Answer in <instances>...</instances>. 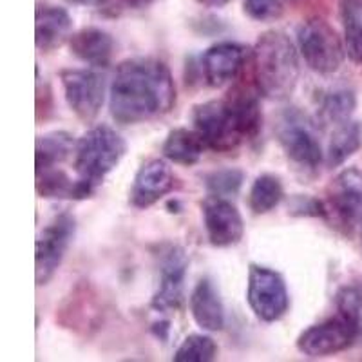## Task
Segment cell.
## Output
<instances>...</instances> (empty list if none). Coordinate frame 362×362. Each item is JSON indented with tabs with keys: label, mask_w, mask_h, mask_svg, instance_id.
<instances>
[{
	"label": "cell",
	"mask_w": 362,
	"mask_h": 362,
	"mask_svg": "<svg viewBox=\"0 0 362 362\" xmlns=\"http://www.w3.org/2000/svg\"><path fill=\"white\" fill-rule=\"evenodd\" d=\"M176 103V83L169 66L154 57L119 62L109 86V111L119 125H136L169 115Z\"/></svg>",
	"instance_id": "6da1fadb"
},
{
	"label": "cell",
	"mask_w": 362,
	"mask_h": 362,
	"mask_svg": "<svg viewBox=\"0 0 362 362\" xmlns=\"http://www.w3.org/2000/svg\"><path fill=\"white\" fill-rule=\"evenodd\" d=\"M190 122L206 148L232 153L245 141L257 140L263 129V112L257 96L250 90L234 89L226 98L194 105Z\"/></svg>",
	"instance_id": "7a4b0ae2"
},
{
	"label": "cell",
	"mask_w": 362,
	"mask_h": 362,
	"mask_svg": "<svg viewBox=\"0 0 362 362\" xmlns=\"http://www.w3.org/2000/svg\"><path fill=\"white\" fill-rule=\"evenodd\" d=\"M255 89L263 98L281 102L293 95L299 82V51L283 31L259 35L252 49Z\"/></svg>",
	"instance_id": "3957f363"
},
{
	"label": "cell",
	"mask_w": 362,
	"mask_h": 362,
	"mask_svg": "<svg viewBox=\"0 0 362 362\" xmlns=\"http://www.w3.org/2000/svg\"><path fill=\"white\" fill-rule=\"evenodd\" d=\"M127 154V141L105 124L90 127L76 140L73 167L76 177L98 189Z\"/></svg>",
	"instance_id": "277c9868"
},
{
	"label": "cell",
	"mask_w": 362,
	"mask_h": 362,
	"mask_svg": "<svg viewBox=\"0 0 362 362\" xmlns=\"http://www.w3.org/2000/svg\"><path fill=\"white\" fill-rule=\"evenodd\" d=\"M276 138L284 156L297 169L315 173L325 160L322 145L317 136V127L306 112L297 107L284 109L277 118Z\"/></svg>",
	"instance_id": "5b68a950"
},
{
	"label": "cell",
	"mask_w": 362,
	"mask_h": 362,
	"mask_svg": "<svg viewBox=\"0 0 362 362\" xmlns=\"http://www.w3.org/2000/svg\"><path fill=\"white\" fill-rule=\"evenodd\" d=\"M297 49L306 66L319 74L337 73L346 57L341 37L321 17L308 18L297 28Z\"/></svg>",
	"instance_id": "8992f818"
},
{
	"label": "cell",
	"mask_w": 362,
	"mask_h": 362,
	"mask_svg": "<svg viewBox=\"0 0 362 362\" xmlns=\"http://www.w3.org/2000/svg\"><path fill=\"white\" fill-rule=\"evenodd\" d=\"M361 334V317L335 312L326 321L312 325L297 337V350L310 358L329 357L348 350Z\"/></svg>",
	"instance_id": "52a82bcc"
},
{
	"label": "cell",
	"mask_w": 362,
	"mask_h": 362,
	"mask_svg": "<svg viewBox=\"0 0 362 362\" xmlns=\"http://www.w3.org/2000/svg\"><path fill=\"white\" fill-rule=\"evenodd\" d=\"M158 259V288L151 299L153 310L160 313L180 312L185 303V281L189 272V255L176 243L160 245Z\"/></svg>",
	"instance_id": "ba28073f"
},
{
	"label": "cell",
	"mask_w": 362,
	"mask_h": 362,
	"mask_svg": "<svg viewBox=\"0 0 362 362\" xmlns=\"http://www.w3.org/2000/svg\"><path fill=\"white\" fill-rule=\"evenodd\" d=\"M247 300L254 315L263 322L281 321L290 310L286 281L279 272L252 263L248 268Z\"/></svg>",
	"instance_id": "9c48e42d"
},
{
	"label": "cell",
	"mask_w": 362,
	"mask_h": 362,
	"mask_svg": "<svg viewBox=\"0 0 362 362\" xmlns=\"http://www.w3.org/2000/svg\"><path fill=\"white\" fill-rule=\"evenodd\" d=\"M76 235V219L71 212H58L40 230L35 243V279L37 286L49 283L62 264Z\"/></svg>",
	"instance_id": "30bf717a"
},
{
	"label": "cell",
	"mask_w": 362,
	"mask_h": 362,
	"mask_svg": "<svg viewBox=\"0 0 362 362\" xmlns=\"http://www.w3.org/2000/svg\"><path fill=\"white\" fill-rule=\"evenodd\" d=\"M58 78L71 111L82 122L90 124L105 102V76L95 69H62Z\"/></svg>",
	"instance_id": "8fae6325"
},
{
	"label": "cell",
	"mask_w": 362,
	"mask_h": 362,
	"mask_svg": "<svg viewBox=\"0 0 362 362\" xmlns=\"http://www.w3.org/2000/svg\"><path fill=\"white\" fill-rule=\"evenodd\" d=\"M326 209L328 218L354 232L362 226V170L348 167L332 180L326 189Z\"/></svg>",
	"instance_id": "7c38bea8"
},
{
	"label": "cell",
	"mask_w": 362,
	"mask_h": 362,
	"mask_svg": "<svg viewBox=\"0 0 362 362\" xmlns=\"http://www.w3.org/2000/svg\"><path fill=\"white\" fill-rule=\"evenodd\" d=\"M203 225L210 245L216 248H228L238 245L245 235V221L238 206L228 198L210 196L205 198Z\"/></svg>",
	"instance_id": "4fadbf2b"
},
{
	"label": "cell",
	"mask_w": 362,
	"mask_h": 362,
	"mask_svg": "<svg viewBox=\"0 0 362 362\" xmlns=\"http://www.w3.org/2000/svg\"><path fill=\"white\" fill-rule=\"evenodd\" d=\"M248 58V47L239 42L223 40L202 54V74L210 87H223L238 78Z\"/></svg>",
	"instance_id": "5bb4252c"
},
{
	"label": "cell",
	"mask_w": 362,
	"mask_h": 362,
	"mask_svg": "<svg viewBox=\"0 0 362 362\" xmlns=\"http://www.w3.org/2000/svg\"><path fill=\"white\" fill-rule=\"evenodd\" d=\"M174 189V174L169 163L165 160H148L141 165L134 180H132L131 190H129V203L134 209L145 210L148 206L156 205L167 194Z\"/></svg>",
	"instance_id": "9a60e30c"
},
{
	"label": "cell",
	"mask_w": 362,
	"mask_h": 362,
	"mask_svg": "<svg viewBox=\"0 0 362 362\" xmlns=\"http://www.w3.org/2000/svg\"><path fill=\"white\" fill-rule=\"evenodd\" d=\"M73 18L66 8L54 4H38L35 11V44L42 53H51L69 42Z\"/></svg>",
	"instance_id": "2e32d148"
},
{
	"label": "cell",
	"mask_w": 362,
	"mask_h": 362,
	"mask_svg": "<svg viewBox=\"0 0 362 362\" xmlns=\"http://www.w3.org/2000/svg\"><path fill=\"white\" fill-rule=\"evenodd\" d=\"M189 310L194 322L205 332H221L225 328V305L210 277H203L194 286L189 297Z\"/></svg>",
	"instance_id": "e0dca14e"
},
{
	"label": "cell",
	"mask_w": 362,
	"mask_h": 362,
	"mask_svg": "<svg viewBox=\"0 0 362 362\" xmlns=\"http://www.w3.org/2000/svg\"><path fill=\"white\" fill-rule=\"evenodd\" d=\"M69 49L87 66L107 67L115 53V38L100 28H83L71 35Z\"/></svg>",
	"instance_id": "ac0fdd59"
},
{
	"label": "cell",
	"mask_w": 362,
	"mask_h": 362,
	"mask_svg": "<svg viewBox=\"0 0 362 362\" xmlns=\"http://www.w3.org/2000/svg\"><path fill=\"white\" fill-rule=\"evenodd\" d=\"M205 151L206 145L202 136L194 129L187 127L173 129L161 145V154L165 160L183 167H192L198 163Z\"/></svg>",
	"instance_id": "d6986e66"
},
{
	"label": "cell",
	"mask_w": 362,
	"mask_h": 362,
	"mask_svg": "<svg viewBox=\"0 0 362 362\" xmlns=\"http://www.w3.org/2000/svg\"><path fill=\"white\" fill-rule=\"evenodd\" d=\"M76 140L67 131H51L38 136L35 144V173L40 174L58 167L74 153Z\"/></svg>",
	"instance_id": "ffe728a7"
},
{
	"label": "cell",
	"mask_w": 362,
	"mask_h": 362,
	"mask_svg": "<svg viewBox=\"0 0 362 362\" xmlns=\"http://www.w3.org/2000/svg\"><path fill=\"white\" fill-rule=\"evenodd\" d=\"M362 147V122L348 119L344 124L335 125V131L329 138L326 151V163L335 169L350 160Z\"/></svg>",
	"instance_id": "44dd1931"
},
{
	"label": "cell",
	"mask_w": 362,
	"mask_h": 362,
	"mask_svg": "<svg viewBox=\"0 0 362 362\" xmlns=\"http://www.w3.org/2000/svg\"><path fill=\"white\" fill-rule=\"evenodd\" d=\"M284 198V187L279 176L270 173L259 174L248 192V206L255 216H263L276 209Z\"/></svg>",
	"instance_id": "7402d4cb"
},
{
	"label": "cell",
	"mask_w": 362,
	"mask_h": 362,
	"mask_svg": "<svg viewBox=\"0 0 362 362\" xmlns=\"http://www.w3.org/2000/svg\"><path fill=\"white\" fill-rule=\"evenodd\" d=\"M355 107H357V96L351 89H334L321 96L319 102V119L325 125H339L351 119Z\"/></svg>",
	"instance_id": "603a6c76"
},
{
	"label": "cell",
	"mask_w": 362,
	"mask_h": 362,
	"mask_svg": "<svg viewBox=\"0 0 362 362\" xmlns=\"http://www.w3.org/2000/svg\"><path fill=\"white\" fill-rule=\"evenodd\" d=\"M341 18L344 28L346 54L351 62L362 66V2L344 0L341 4Z\"/></svg>",
	"instance_id": "cb8c5ba5"
},
{
	"label": "cell",
	"mask_w": 362,
	"mask_h": 362,
	"mask_svg": "<svg viewBox=\"0 0 362 362\" xmlns=\"http://www.w3.org/2000/svg\"><path fill=\"white\" fill-rule=\"evenodd\" d=\"M37 194L44 199H74L76 180H71L64 170L49 169L37 174Z\"/></svg>",
	"instance_id": "d4e9b609"
},
{
	"label": "cell",
	"mask_w": 362,
	"mask_h": 362,
	"mask_svg": "<svg viewBox=\"0 0 362 362\" xmlns=\"http://www.w3.org/2000/svg\"><path fill=\"white\" fill-rule=\"evenodd\" d=\"M245 183V173L235 167H226V169L212 170V173L203 176V185L210 196H221V198H230L238 196L241 187Z\"/></svg>",
	"instance_id": "484cf974"
},
{
	"label": "cell",
	"mask_w": 362,
	"mask_h": 362,
	"mask_svg": "<svg viewBox=\"0 0 362 362\" xmlns=\"http://www.w3.org/2000/svg\"><path fill=\"white\" fill-rule=\"evenodd\" d=\"M218 357V346L214 339L205 334H192L177 346L174 361L176 362H210Z\"/></svg>",
	"instance_id": "4316f807"
},
{
	"label": "cell",
	"mask_w": 362,
	"mask_h": 362,
	"mask_svg": "<svg viewBox=\"0 0 362 362\" xmlns=\"http://www.w3.org/2000/svg\"><path fill=\"white\" fill-rule=\"evenodd\" d=\"M288 0H245V13L252 21H277L286 9Z\"/></svg>",
	"instance_id": "83f0119b"
},
{
	"label": "cell",
	"mask_w": 362,
	"mask_h": 362,
	"mask_svg": "<svg viewBox=\"0 0 362 362\" xmlns=\"http://www.w3.org/2000/svg\"><path fill=\"white\" fill-rule=\"evenodd\" d=\"M288 212L292 216H299V218L328 219L326 203L321 202V199L313 198V196H293V198L290 199Z\"/></svg>",
	"instance_id": "f1b7e54d"
},
{
	"label": "cell",
	"mask_w": 362,
	"mask_h": 362,
	"mask_svg": "<svg viewBox=\"0 0 362 362\" xmlns=\"http://www.w3.org/2000/svg\"><path fill=\"white\" fill-rule=\"evenodd\" d=\"M335 306L337 312L350 313V315L361 317L362 313V292L357 286H342L335 296Z\"/></svg>",
	"instance_id": "f546056e"
},
{
	"label": "cell",
	"mask_w": 362,
	"mask_h": 362,
	"mask_svg": "<svg viewBox=\"0 0 362 362\" xmlns=\"http://www.w3.org/2000/svg\"><path fill=\"white\" fill-rule=\"evenodd\" d=\"M151 332L154 334V337L160 339V341H167L170 334V322L169 321H160V322H154L151 326Z\"/></svg>",
	"instance_id": "4dcf8cb0"
},
{
	"label": "cell",
	"mask_w": 362,
	"mask_h": 362,
	"mask_svg": "<svg viewBox=\"0 0 362 362\" xmlns=\"http://www.w3.org/2000/svg\"><path fill=\"white\" fill-rule=\"evenodd\" d=\"M124 2L132 9H144L148 8V6H153L158 0H124Z\"/></svg>",
	"instance_id": "1f68e13d"
},
{
	"label": "cell",
	"mask_w": 362,
	"mask_h": 362,
	"mask_svg": "<svg viewBox=\"0 0 362 362\" xmlns=\"http://www.w3.org/2000/svg\"><path fill=\"white\" fill-rule=\"evenodd\" d=\"M198 4L205 6V8H225L226 4H230L232 0H196Z\"/></svg>",
	"instance_id": "d6a6232c"
},
{
	"label": "cell",
	"mask_w": 362,
	"mask_h": 362,
	"mask_svg": "<svg viewBox=\"0 0 362 362\" xmlns=\"http://www.w3.org/2000/svg\"><path fill=\"white\" fill-rule=\"evenodd\" d=\"M66 2L74 6H98L102 4L103 0H66Z\"/></svg>",
	"instance_id": "836d02e7"
}]
</instances>
